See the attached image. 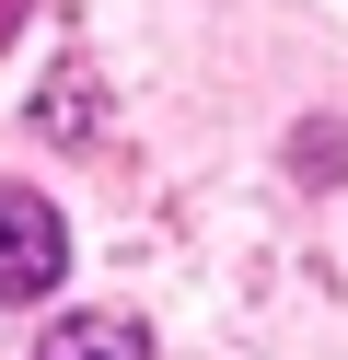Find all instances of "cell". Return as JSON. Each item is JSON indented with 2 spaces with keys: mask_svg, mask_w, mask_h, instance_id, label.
I'll return each mask as SVG.
<instances>
[{
  "mask_svg": "<svg viewBox=\"0 0 348 360\" xmlns=\"http://www.w3.org/2000/svg\"><path fill=\"white\" fill-rule=\"evenodd\" d=\"M70 244H58V210L23 186H0V302H35V290H58Z\"/></svg>",
  "mask_w": 348,
  "mask_h": 360,
  "instance_id": "cell-1",
  "label": "cell"
},
{
  "mask_svg": "<svg viewBox=\"0 0 348 360\" xmlns=\"http://www.w3.org/2000/svg\"><path fill=\"white\" fill-rule=\"evenodd\" d=\"M46 360H139V326H128V314H82V326H58Z\"/></svg>",
  "mask_w": 348,
  "mask_h": 360,
  "instance_id": "cell-2",
  "label": "cell"
}]
</instances>
